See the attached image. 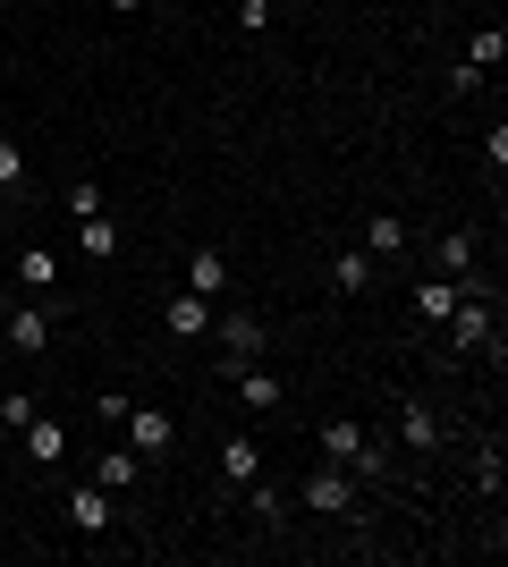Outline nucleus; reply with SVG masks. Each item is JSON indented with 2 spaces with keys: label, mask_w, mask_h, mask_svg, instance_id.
<instances>
[{
  "label": "nucleus",
  "mask_w": 508,
  "mask_h": 567,
  "mask_svg": "<svg viewBox=\"0 0 508 567\" xmlns=\"http://www.w3.org/2000/svg\"><path fill=\"white\" fill-rule=\"evenodd\" d=\"M322 457H331V466H348V474H356V483H373V474H390L382 441H373V432H364L356 415H331V424H322Z\"/></svg>",
  "instance_id": "obj_1"
},
{
  "label": "nucleus",
  "mask_w": 508,
  "mask_h": 567,
  "mask_svg": "<svg viewBox=\"0 0 508 567\" xmlns=\"http://www.w3.org/2000/svg\"><path fill=\"white\" fill-rule=\"evenodd\" d=\"M212 339H220V373H238V364H263V348H271L263 313H212Z\"/></svg>",
  "instance_id": "obj_2"
},
{
  "label": "nucleus",
  "mask_w": 508,
  "mask_h": 567,
  "mask_svg": "<svg viewBox=\"0 0 508 567\" xmlns=\"http://www.w3.org/2000/svg\"><path fill=\"white\" fill-rule=\"evenodd\" d=\"M297 499H305L314 517H356V474H348V466H331V457H322V466L305 474V483H297Z\"/></svg>",
  "instance_id": "obj_3"
},
{
  "label": "nucleus",
  "mask_w": 508,
  "mask_h": 567,
  "mask_svg": "<svg viewBox=\"0 0 508 567\" xmlns=\"http://www.w3.org/2000/svg\"><path fill=\"white\" fill-rule=\"evenodd\" d=\"M449 348H491V364H500V339H491V306H484V288H466L458 306H449Z\"/></svg>",
  "instance_id": "obj_4"
},
{
  "label": "nucleus",
  "mask_w": 508,
  "mask_h": 567,
  "mask_svg": "<svg viewBox=\"0 0 508 567\" xmlns=\"http://www.w3.org/2000/svg\"><path fill=\"white\" fill-rule=\"evenodd\" d=\"M120 432H127V450L145 457V466H153V457H169V450H178V424H169L162 406H127V415H120Z\"/></svg>",
  "instance_id": "obj_5"
},
{
  "label": "nucleus",
  "mask_w": 508,
  "mask_h": 567,
  "mask_svg": "<svg viewBox=\"0 0 508 567\" xmlns=\"http://www.w3.org/2000/svg\"><path fill=\"white\" fill-rule=\"evenodd\" d=\"M69 525L76 534H111V525H120V492H102L94 474H85V483L69 492Z\"/></svg>",
  "instance_id": "obj_6"
},
{
  "label": "nucleus",
  "mask_w": 508,
  "mask_h": 567,
  "mask_svg": "<svg viewBox=\"0 0 508 567\" xmlns=\"http://www.w3.org/2000/svg\"><path fill=\"white\" fill-rule=\"evenodd\" d=\"M0 339H9L18 355H43L51 348V306H9L0 313Z\"/></svg>",
  "instance_id": "obj_7"
},
{
  "label": "nucleus",
  "mask_w": 508,
  "mask_h": 567,
  "mask_svg": "<svg viewBox=\"0 0 508 567\" xmlns=\"http://www.w3.org/2000/svg\"><path fill=\"white\" fill-rule=\"evenodd\" d=\"M162 331H169V339H212V297L178 288V297L162 306Z\"/></svg>",
  "instance_id": "obj_8"
},
{
  "label": "nucleus",
  "mask_w": 508,
  "mask_h": 567,
  "mask_svg": "<svg viewBox=\"0 0 508 567\" xmlns=\"http://www.w3.org/2000/svg\"><path fill=\"white\" fill-rule=\"evenodd\" d=\"M475 255H484V246H475V229H449L433 246V271L440 280H458V288H475Z\"/></svg>",
  "instance_id": "obj_9"
},
{
  "label": "nucleus",
  "mask_w": 508,
  "mask_h": 567,
  "mask_svg": "<svg viewBox=\"0 0 508 567\" xmlns=\"http://www.w3.org/2000/svg\"><path fill=\"white\" fill-rule=\"evenodd\" d=\"M18 441H25V457H34V466H60V457H69V424H60V415H43V406H34V424H25Z\"/></svg>",
  "instance_id": "obj_10"
},
{
  "label": "nucleus",
  "mask_w": 508,
  "mask_h": 567,
  "mask_svg": "<svg viewBox=\"0 0 508 567\" xmlns=\"http://www.w3.org/2000/svg\"><path fill=\"white\" fill-rule=\"evenodd\" d=\"M229 381H238V399L255 406V415H271V406L289 399V381L271 373V364H238V373H229Z\"/></svg>",
  "instance_id": "obj_11"
},
{
  "label": "nucleus",
  "mask_w": 508,
  "mask_h": 567,
  "mask_svg": "<svg viewBox=\"0 0 508 567\" xmlns=\"http://www.w3.org/2000/svg\"><path fill=\"white\" fill-rule=\"evenodd\" d=\"M458 297H466V288H458V280H440V271H433V280H415V322H424V331H440Z\"/></svg>",
  "instance_id": "obj_12"
},
{
  "label": "nucleus",
  "mask_w": 508,
  "mask_h": 567,
  "mask_svg": "<svg viewBox=\"0 0 508 567\" xmlns=\"http://www.w3.org/2000/svg\"><path fill=\"white\" fill-rule=\"evenodd\" d=\"M94 483H102V492H136V483H145V457L120 441V450H102V457H94Z\"/></svg>",
  "instance_id": "obj_13"
},
{
  "label": "nucleus",
  "mask_w": 508,
  "mask_h": 567,
  "mask_svg": "<svg viewBox=\"0 0 508 567\" xmlns=\"http://www.w3.org/2000/svg\"><path fill=\"white\" fill-rule=\"evenodd\" d=\"M364 255H373V262H398V255H407V220H398V213H373V220H364Z\"/></svg>",
  "instance_id": "obj_14"
},
{
  "label": "nucleus",
  "mask_w": 508,
  "mask_h": 567,
  "mask_svg": "<svg viewBox=\"0 0 508 567\" xmlns=\"http://www.w3.org/2000/svg\"><path fill=\"white\" fill-rule=\"evenodd\" d=\"M373 280H382V262L364 255V246H348V255L331 262V288H339V297H364V288H373Z\"/></svg>",
  "instance_id": "obj_15"
},
{
  "label": "nucleus",
  "mask_w": 508,
  "mask_h": 567,
  "mask_svg": "<svg viewBox=\"0 0 508 567\" xmlns=\"http://www.w3.org/2000/svg\"><path fill=\"white\" fill-rule=\"evenodd\" d=\"M398 441L433 457V450H440V415H433V406H424V399H407V406H398Z\"/></svg>",
  "instance_id": "obj_16"
},
{
  "label": "nucleus",
  "mask_w": 508,
  "mask_h": 567,
  "mask_svg": "<svg viewBox=\"0 0 508 567\" xmlns=\"http://www.w3.org/2000/svg\"><path fill=\"white\" fill-rule=\"evenodd\" d=\"M18 288L25 297H51V288H60V255H51V246H25L18 255Z\"/></svg>",
  "instance_id": "obj_17"
},
{
  "label": "nucleus",
  "mask_w": 508,
  "mask_h": 567,
  "mask_svg": "<svg viewBox=\"0 0 508 567\" xmlns=\"http://www.w3.org/2000/svg\"><path fill=\"white\" fill-rule=\"evenodd\" d=\"M220 483H263V450H255V441H220Z\"/></svg>",
  "instance_id": "obj_18"
},
{
  "label": "nucleus",
  "mask_w": 508,
  "mask_h": 567,
  "mask_svg": "<svg viewBox=\"0 0 508 567\" xmlns=\"http://www.w3.org/2000/svg\"><path fill=\"white\" fill-rule=\"evenodd\" d=\"M220 280H229V262H220V246H195V255H187V288L220 306Z\"/></svg>",
  "instance_id": "obj_19"
},
{
  "label": "nucleus",
  "mask_w": 508,
  "mask_h": 567,
  "mask_svg": "<svg viewBox=\"0 0 508 567\" xmlns=\"http://www.w3.org/2000/svg\"><path fill=\"white\" fill-rule=\"evenodd\" d=\"M76 237H85V262L120 255V220H111V213H85V220H76Z\"/></svg>",
  "instance_id": "obj_20"
},
{
  "label": "nucleus",
  "mask_w": 508,
  "mask_h": 567,
  "mask_svg": "<svg viewBox=\"0 0 508 567\" xmlns=\"http://www.w3.org/2000/svg\"><path fill=\"white\" fill-rule=\"evenodd\" d=\"M508 60V34L500 25H475V34H466V69H500Z\"/></svg>",
  "instance_id": "obj_21"
},
{
  "label": "nucleus",
  "mask_w": 508,
  "mask_h": 567,
  "mask_svg": "<svg viewBox=\"0 0 508 567\" xmlns=\"http://www.w3.org/2000/svg\"><path fill=\"white\" fill-rule=\"evenodd\" d=\"M500 483H508V457H500V441H484V450H475V492L500 499Z\"/></svg>",
  "instance_id": "obj_22"
},
{
  "label": "nucleus",
  "mask_w": 508,
  "mask_h": 567,
  "mask_svg": "<svg viewBox=\"0 0 508 567\" xmlns=\"http://www.w3.org/2000/svg\"><path fill=\"white\" fill-rule=\"evenodd\" d=\"M246 492H255V517H263L271 534H280V525H289V499H280V492H263V483H246Z\"/></svg>",
  "instance_id": "obj_23"
},
{
  "label": "nucleus",
  "mask_w": 508,
  "mask_h": 567,
  "mask_svg": "<svg viewBox=\"0 0 508 567\" xmlns=\"http://www.w3.org/2000/svg\"><path fill=\"white\" fill-rule=\"evenodd\" d=\"M0 195H25V153L18 144H0Z\"/></svg>",
  "instance_id": "obj_24"
},
{
  "label": "nucleus",
  "mask_w": 508,
  "mask_h": 567,
  "mask_svg": "<svg viewBox=\"0 0 508 567\" xmlns=\"http://www.w3.org/2000/svg\"><path fill=\"white\" fill-rule=\"evenodd\" d=\"M34 406H43V399H25V390H0V415H9V432L34 424Z\"/></svg>",
  "instance_id": "obj_25"
},
{
  "label": "nucleus",
  "mask_w": 508,
  "mask_h": 567,
  "mask_svg": "<svg viewBox=\"0 0 508 567\" xmlns=\"http://www.w3.org/2000/svg\"><path fill=\"white\" fill-rule=\"evenodd\" d=\"M69 213L85 220V213H111V204H102V187H94V178H76V187H69Z\"/></svg>",
  "instance_id": "obj_26"
},
{
  "label": "nucleus",
  "mask_w": 508,
  "mask_h": 567,
  "mask_svg": "<svg viewBox=\"0 0 508 567\" xmlns=\"http://www.w3.org/2000/svg\"><path fill=\"white\" fill-rule=\"evenodd\" d=\"M484 169H491V178L508 169V127H491V136H484Z\"/></svg>",
  "instance_id": "obj_27"
},
{
  "label": "nucleus",
  "mask_w": 508,
  "mask_h": 567,
  "mask_svg": "<svg viewBox=\"0 0 508 567\" xmlns=\"http://www.w3.org/2000/svg\"><path fill=\"white\" fill-rule=\"evenodd\" d=\"M136 9H169V0H136Z\"/></svg>",
  "instance_id": "obj_28"
},
{
  "label": "nucleus",
  "mask_w": 508,
  "mask_h": 567,
  "mask_svg": "<svg viewBox=\"0 0 508 567\" xmlns=\"http://www.w3.org/2000/svg\"><path fill=\"white\" fill-rule=\"evenodd\" d=\"M0 313H9V288H0Z\"/></svg>",
  "instance_id": "obj_29"
},
{
  "label": "nucleus",
  "mask_w": 508,
  "mask_h": 567,
  "mask_svg": "<svg viewBox=\"0 0 508 567\" xmlns=\"http://www.w3.org/2000/svg\"><path fill=\"white\" fill-rule=\"evenodd\" d=\"M0 204H9V195H0Z\"/></svg>",
  "instance_id": "obj_30"
}]
</instances>
